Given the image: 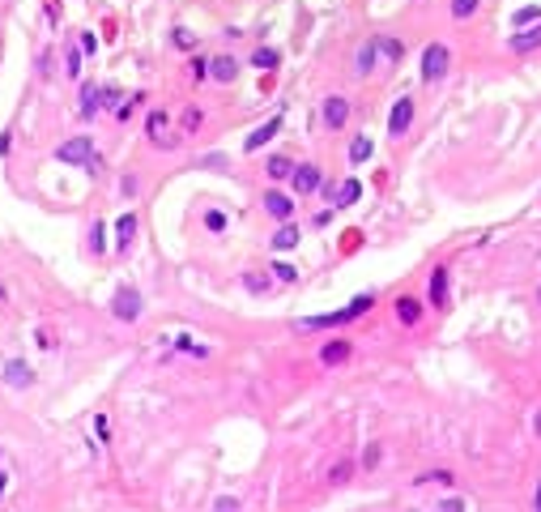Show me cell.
Segmentation results:
<instances>
[{"mask_svg":"<svg viewBox=\"0 0 541 512\" xmlns=\"http://www.w3.org/2000/svg\"><path fill=\"white\" fill-rule=\"evenodd\" d=\"M375 56H380V39H371V43H362V51H358V60H354V69L367 77L371 73V65H375Z\"/></svg>","mask_w":541,"mask_h":512,"instance_id":"21","label":"cell"},{"mask_svg":"<svg viewBox=\"0 0 541 512\" xmlns=\"http://www.w3.org/2000/svg\"><path fill=\"white\" fill-rule=\"evenodd\" d=\"M213 508H218V512H235V508H243V499H235V495H222V499H213Z\"/></svg>","mask_w":541,"mask_h":512,"instance_id":"32","label":"cell"},{"mask_svg":"<svg viewBox=\"0 0 541 512\" xmlns=\"http://www.w3.org/2000/svg\"><path fill=\"white\" fill-rule=\"evenodd\" d=\"M90 248H94V252H107V235H102V222H94V231H90Z\"/></svg>","mask_w":541,"mask_h":512,"instance_id":"31","label":"cell"},{"mask_svg":"<svg viewBox=\"0 0 541 512\" xmlns=\"http://www.w3.org/2000/svg\"><path fill=\"white\" fill-rule=\"evenodd\" d=\"M0 299H5V286H0Z\"/></svg>","mask_w":541,"mask_h":512,"instance_id":"46","label":"cell"},{"mask_svg":"<svg viewBox=\"0 0 541 512\" xmlns=\"http://www.w3.org/2000/svg\"><path fill=\"white\" fill-rule=\"evenodd\" d=\"M533 508H537V512H541V487H537V499H533Z\"/></svg>","mask_w":541,"mask_h":512,"instance_id":"45","label":"cell"},{"mask_svg":"<svg viewBox=\"0 0 541 512\" xmlns=\"http://www.w3.org/2000/svg\"><path fill=\"white\" fill-rule=\"evenodd\" d=\"M64 73H69V77L81 73V56H77V51H69V56H64Z\"/></svg>","mask_w":541,"mask_h":512,"instance_id":"36","label":"cell"},{"mask_svg":"<svg viewBox=\"0 0 541 512\" xmlns=\"http://www.w3.org/2000/svg\"><path fill=\"white\" fill-rule=\"evenodd\" d=\"M273 274H278L282 282H294V278H299V269H294V265H282V261H273Z\"/></svg>","mask_w":541,"mask_h":512,"instance_id":"33","label":"cell"},{"mask_svg":"<svg viewBox=\"0 0 541 512\" xmlns=\"http://www.w3.org/2000/svg\"><path fill=\"white\" fill-rule=\"evenodd\" d=\"M5 384H13V389H30V384H34V368H30V363H22V358H9V363H5Z\"/></svg>","mask_w":541,"mask_h":512,"instance_id":"13","label":"cell"},{"mask_svg":"<svg viewBox=\"0 0 541 512\" xmlns=\"http://www.w3.org/2000/svg\"><path fill=\"white\" fill-rule=\"evenodd\" d=\"M192 73L205 77V73H209V60H205V56H192Z\"/></svg>","mask_w":541,"mask_h":512,"instance_id":"41","label":"cell"},{"mask_svg":"<svg viewBox=\"0 0 541 512\" xmlns=\"http://www.w3.org/2000/svg\"><path fill=\"white\" fill-rule=\"evenodd\" d=\"M507 47H512V56H528V51H537L541 47V26H524L520 34L507 39Z\"/></svg>","mask_w":541,"mask_h":512,"instance_id":"11","label":"cell"},{"mask_svg":"<svg viewBox=\"0 0 541 512\" xmlns=\"http://www.w3.org/2000/svg\"><path fill=\"white\" fill-rule=\"evenodd\" d=\"M397 321H401V325H418V321H422V303L409 299V295L397 299Z\"/></svg>","mask_w":541,"mask_h":512,"instance_id":"19","label":"cell"},{"mask_svg":"<svg viewBox=\"0 0 541 512\" xmlns=\"http://www.w3.org/2000/svg\"><path fill=\"white\" fill-rule=\"evenodd\" d=\"M452 69V47L448 43H430L422 51V81H444Z\"/></svg>","mask_w":541,"mask_h":512,"instance_id":"3","label":"cell"},{"mask_svg":"<svg viewBox=\"0 0 541 512\" xmlns=\"http://www.w3.org/2000/svg\"><path fill=\"white\" fill-rule=\"evenodd\" d=\"M171 39H175V47H184V51H192V43H196V39H192V34H188V30H175V34H171Z\"/></svg>","mask_w":541,"mask_h":512,"instance_id":"38","label":"cell"},{"mask_svg":"<svg viewBox=\"0 0 541 512\" xmlns=\"http://www.w3.org/2000/svg\"><path fill=\"white\" fill-rule=\"evenodd\" d=\"M541 22V5H524L512 13V30H524V26H537Z\"/></svg>","mask_w":541,"mask_h":512,"instance_id":"23","label":"cell"},{"mask_svg":"<svg viewBox=\"0 0 541 512\" xmlns=\"http://www.w3.org/2000/svg\"><path fill=\"white\" fill-rule=\"evenodd\" d=\"M209 77L235 81V77H239V60H235V56H213V60H209Z\"/></svg>","mask_w":541,"mask_h":512,"instance_id":"16","label":"cell"},{"mask_svg":"<svg viewBox=\"0 0 541 512\" xmlns=\"http://www.w3.org/2000/svg\"><path fill=\"white\" fill-rule=\"evenodd\" d=\"M413 112H418V107H413V98H409V94H405V98H397V102H392V116H388V133H392V137H405V133H409V124H413Z\"/></svg>","mask_w":541,"mask_h":512,"instance_id":"7","label":"cell"},{"mask_svg":"<svg viewBox=\"0 0 541 512\" xmlns=\"http://www.w3.org/2000/svg\"><path fill=\"white\" fill-rule=\"evenodd\" d=\"M350 354H354L350 342H329V346L320 350V363L324 368H341V363H350Z\"/></svg>","mask_w":541,"mask_h":512,"instance_id":"14","label":"cell"},{"mask_svg":"<svg viewBox=\"0 0 541 512\" xmlns=\"http://www.w3.org/2000/svg\"><path fill=\"white\" fill-rule=\"evenodd\" d=\"M358 196H362V184H358V180H345V184L337 188V196H333V205H354Z\"/></svg>","mask_w":541,"mask_h":512,"instance_id":"25","label":"cell"},{"mask_svg":"<svg viewBox=\"0 0 541 512\" xmlns=\"http://www.w3.org/2000/svg\"><path fill=\"white\" fill-rule=\"evenodd\" d=\"M145 137H149L158 149H171V145L179 141V137L171 133V116H167V112H158V107L145 116Z\"/></svg>","mask_w":541,"mask_h":512,"instance_id":"5","label":"cell"},{"mask_svg":"<svg viewBox=\"0 0 541 512\" xmlns=\"http://www.w3.org/2000/svg\"><path fill=\"white\" fill-rule=\"evenodd\" d=\"M252 65H256V69H278V65H282V51H278V47H256V51H252Z\"/></svg>","mask_w":541,"mask_h":512,"instance_id":"22","label":"cell"},{"mask_svg":"<svg viewBox=\"0 0 541 512\" xmlns=\"http://www.w3.org/2000/svg\"><path fill=\"white\" fill-rule=\"evenodd\" d=\"M81 51H85V56H94V51H98V39H94V34H81Z\"/></svg>","mask_w":541,"mask_h":512,"instance_id":"40","label":"cell"},{"mask_svg":"<svg viewBox=\"0 0 541 512\" xmlns=\"http://www.w3.org/2000/svg\"><path fill=\"white\" fill-rule=\"evenodd\" d=\"M533 427H537V436H541V410H537V419H533Z\"/></svg>","mask_w":541,"mask_h":512,"instance_id":"44","label":"cell"},{"mask_svg":"<svg viewBox=\"0 0 541 512\" xmlns=\"http://www.w3.org/2000/svg\"><path fill=\"white\" fill-rule=\"evenodd\" d=\"M380 457H384V452H380V444H371V448L362 452V461H367V470H375V466H380Z\"/></svg>","mask_w":541,"mask_h":512,"instance_id":"35","label":"cell"},{"mask_svg":"<svg viewBox=\"0 0 541 512\" xmlns=\"http://www.w3.org/2000/svg\"><path fill=\"white\" fill-rule=\"evenodd\" d=\"M371 303H375V295L367 290V295H358V299H354L350 307H341V312H329V316H303V321H299V329H303V333H311V329H333V325H350V321H358V316L367 312Z\"/></svg>","mask_w":541,"mask_h":512,"instance_id":"1","label":"cell"},{"mask_svg":"<svg viewBox=\"0 0 541 512\" xmlns=\"http://www.w3.org/2000/svg\"><path fill=\"white\" fill-rule=\"evenodd\" d=\"M477 5H481V0H452V18H456V22H465V18H473V13H477Z\"/></svg>","mask_w":541,"mask_h":512,"instance_id":"26","label":"cell"},{"mask_svg":"<svg viewBox=\"0 0 541 512\" xmlns=\"http://www.w3.org/2000/svg\"><path fill=\"white\" fill-rule=\"evenodd\" d=\"M116 227H120V231H116V235H120V239H116V248H120V252H128V248H132V235H137V227H141V222H137V214H124Z\"/></svg>","mask_w":541,"mask_h":512,"instance_id":"20","label":"cell"},{"mask_svg":"<svg viewBox=\"0 0 541 512\" xmlns=\"http://www.w3.org/2000/svg\"><path fill=\"white\" fill-rule=\"evenodd\" d=\"M120 196H137V180H132V175L120 180Z\"/></svg>","mask_w":541,"mask_h":512,"instance_id":"39","label":"cell"},{"mask_svg":"<svg viewBox=\"0 0 541 512\" xmlns=\"http://www.w3.org/2000/svg\"><path fill=\"white\" fill-rule=\"evenodd\" d=\"M448 269L444 265H435V269H430V290H426V299H430V307H444L448 303Z\"/></svg>","mask_w":541,"mask_h":512,"instance_id":"12","label":"cell"},{"mask_svg":"<svg viewBox=\"0 0 541 512\" xmlns=\"http://www.w3.org/2000/svg\"><path fill=\"white\" fill-rule=\"evenodd\" d=\"M350 474H354V461H337V466H333V487H341V483H350Z\"/></svg>","mask_w":541,"mask_h":512,"instance_id":"28","label":"cell"},{"mask_svg":"<svg viewBox=\"0 0 541 512\" xmlns=\"http://www.w3.org/2000/svg\"><path fill=\"white\" fill-rule=\"evenodd\" d=\"M205 231L222 235V231H226V214H222V210H205Z\"/></svg>","mask_w":541,"mask_h":512,"instance_id":"27","label":"cell"},{"mask_svg":"<svg viewBox=\"0 0 541 512\" xmlns=\"http://www.w3.org/2000/svg\"><path fill=\"white\" fill-rule=\"evenodd\" d=\"M102 112V86H81V116H98Z\"/></svg>","mask_w":541,"mask_h":512,"instance_id":"18","label":"cell"},{"mask_svg":"<svg viewBox=\"0 0 541 512\" xmlns=\"http://www.w3.org/2000/svg\"><path fill=\"white\" fill-rule=\"evenodd\" d=\"M537 299H541V290H537Z\"/></svg>","mask_w":541,"mask_h":512,"instance_id":"47","label":"cell"},{"mask_svg":"<svg viewBox=\"0 0 541 512\" xmlns=\"http://www.w3.org/2000/svg\"><path fill=\"white\" fill-rule=\"evenodd\" d=\"M264 214L278 218V222H286V218L294 214V201H290L286 192H278V188H268V192H264Z\"/></svg>","mask_w":541,"mask_h":512,"instance_id":"9","label":"cell"},{"mask_svg":"<svg viewBox=\"0 0 541 512\" xmlns=\"http://www.w3.org/2000/svg\"><path fill=\"white\" fill-rule=\"evenodd\" d=\"M116 98H120V86H102V112L116 107Z\"/></svg>","mask_w":541,"mask_h":512,"instance_id":"34","label":"cell"},{"mask_svg":"<svg viewBox=\"0 0 541 512\" xmlns=\"http://www.w3.org/2000/svg\"><path fill=\"white\" fill-rule=\"evenodd\" d=\"M56 159H60L64 167H85L90 175L98 171V163H94V141H90V137H69V141L56 149Z\"/></svg>","mask_w":541,"mask_h":512,"instance_id":"2","label":"cell"},{"mask_svg":"<svg viewBox=\"0 0 541 512\" xmlns=\"http://www.w3.org/2000/svg\"><path fill=\"white\" fill-rule=\"evenodd\" d=\"M278 133H282V120L273 116V120H264L260 128H252V133H247V141H243V149H247V154H256L260 145H268V141H273Z\"/></svg>","mask_w":541,"mask_h":512,"instance_id":"10","label":"cell"},{"mask_svg":"<svg viewBox=\"0 0 541 512\" xmlns=\"http://www.w3.org/2000/svg\"><path fill=\"white\" fill-rule=\"evenodd\" d=\"M299 239H303V231L286 218V222L273 231V252H290V248H299Z\"/></svg>","mask_w":541,"mask_h":512,"instance_id":"15","label":"cell"},{"mask_svg":"<svg viewBox=\"0 0 541 512\" xmlns=\"http://www.w3.org/2000/svg\"><path fill=\"white\" fill-rule=\"evenodd\" d=\"M5 491H9V474L0 470V499H5Z\"/></svg>","mask_w":541,"mask_h":512,"instance_id":"43","label":"cell"},{"mask_svg":"<svg viewBox=\"0 0 541 512\" xmlns=\"http://www.w3.org/2000/svg\"><path fill=\"white\" fill-rule=\"evenodd\" d=\"M444 508H448V512H460V508H465V499H456V495H452V499H439V512H444Z\"/></svg>","mask_w":541,"mask_h":512,"instance_id":"42","label":"cell"},{"mask_svg":"<svg viewBox=\"0 0 541 512\" xmlns=\"http://www.w3.org/2000/svg\"><path fill=\"white\" fill-rule=\"evenodd\" d=\"M290 184H294V192L311 196V192H320L324 175H320V167H315V163H294V175H290Z\"/></svg>","mask_w":541,"mask_h":512,"instance_id":"6","label":"cell"},{"mask_svg":"<svg viewBox=\"0 0 541 512\" xmlns=\"http://www.w3.org/2000/svg\"><path fill=\"white\" fill-rule=\"evenodd\" d=\"M371 149H375V145H371V137H354V141H350V163H354V167L371 163Z\"/></svg>","mask_w":541,"mask_h":512,"instance_id":"24","label":"cell"},{"mask_svg":"<svg viewBox=\"0 0 541 512\" xmlns=\"http://www.w3.org/2000/svg\"><path fill=\"white\" fill-rule=\"evenodd\" d=\"M243 290L264 295V290H268V278H260V274H243Z\"/></svg>","mask_w":541,"mask_h":512,"instance_id":"29","label":"cell"},{"mask_svg":"<svg viewBox=\"0 0 541 512\" xmlns=\"http://www.w3.org/2000/svg\"><path fill=\"white\" fill-rule=\"evenodd\" d=\"M94 436H98V440H102V444H107V436H111V423H107V419H102V415H98V419H94Z\"/></svg>","mask_w":541,"mask_h":512,"instance_id":"37","label":"cell"},{"mask_svg":"<svg viewBox=\"0 0 541 512\" xmlns=\"http://www.w3.org/2000/svg\"><path fill=\"white\" fill-rule=\"evenodd\" d=\"M320 116H324V128H341L350 120V102L341 94H329V98H324V107H320Z\"/></svg>","mask_w":541,"mask_h":512,"instance_id":"8","label":"cell"},{"mask_svg":"<svg viewBox=\"0 0 541 512\" xmlns=\"http://www.w3.org/2000/svg\"><path fill=\"white\" fill-rule=\"evenodd\" d=\"M200 128V107H188L184 112V133H196Z\"/></svg>","mask_w":541,"mask_h":512,"instance_id":"30","label":"cell"},{"mask_svg":"<svg viewBox=\"0 0 541 512\" xmlns=\"http://www.w3.org/2000/svg\"><path fill=\"white\" fill-rule=\"evenodd\" d=\"M264 171H268V180H273V184H278V180H290V175H294V159H286V154H273V159L264 163Z\"/></svg>","mask_w":541,"mask_h":512,"instance_id":"17","label":"cell"},{"mask_svg":"<svg viewBox=\"0 0 541 512\" xmlns=\"http://www.w3.org/2000/svg\"><path fill=\"white\" fill-rule=\"evenodd\" d=\"M141 312H145V299L137 295V286H120V290L111 295V316H116V321L132 325Z\"/></svg>","mask_w":541,"mask_h":512,"instance_id":"4","label":"cell"}]
</instances>
